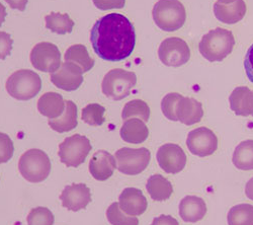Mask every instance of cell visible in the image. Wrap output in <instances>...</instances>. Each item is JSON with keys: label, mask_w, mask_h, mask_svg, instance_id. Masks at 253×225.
Instances as JSON below:
<instances>
[{"label": "cell", "mask_w": 253, "mask_h": 225, "mask_svg": "<svg viewBox=\"0 0 253 225\" xmlns=\"http://www.w3.org/2000/svg\"><path fill=\"white\" fill-rule=\"evenodd\" d=\"M94 52L103 60L121 61L129 57L136 43L133 25L120 13L100 17L90 32Z\"/></svg>", "instance_id": "1"}, {"label": "cell", "mask_w": 253, "mask_h": 225, "mask_svg": "<svg viewBox=\"0 0 253 225\" xmlns=\"http://www.w3.org/2000/svg\"><path fill=\"white\" fill-rule=\"evenodd\" d=\"M234 45L235 40L232 32L217 28L203 37L199 50L210 62H219L231 54Z\"/></svg>", "instance_id": "2"}, {"label": "cell", "mask_w": 253, "mask_h": 225, "mask_svg": "<svg viewBox=\"0 0 253 225\" xmlns=\"http://www.w3.org/2000/svg\"><path fill=\"white\" fill-rule=\"evenodd\" d=\"M156 26L164 32H175L185 23L186 13L178 0H159L152 10Z\"/></svg>", "instance_id": "3"}, {"label": "cell", "mask_w": 253, "mask_h": 225, "mask_svg": "<svg viewBox=\"0 0 253 225\" xmlns=\"http://www.w3.org/2000/svg\"><path fill=\"white\" fill-rule=\"evenodd\" d=\"M18 170L30 182L45 180L51 172V161L46 152L41 149H30L19 158Z\"/></svg>", "instance_id": "4"}, {"label": "cell", "mask_w": 253, "mask_h": 225, "mask_svg": "<svg viewBox=\"0 0 253 225\" xmlns=\"http://www.w3.org/2000/svg\"><path fill=\"white\" fill-rule=\"evenodd\" d=\"M5 87L8 94L13 98L29 100L40 92L42 80L36 72L30 69H22L8 77Z\"/></svg>", "instance_id": "5"}, {"label": "cell", "mask_w": 253, "mask_h": 225, "mask_svg": "<svg viewBox=\"0 0 253 225\" xmlns=\"http://www.w3.org/2000/svg\"><path fill=\"white\" fill-rule=\"evenodd\" d=\"M137 83L136 74L121 68L113 69L104 75L101 90L103 94L114 100H121L131 93Z\"/></svg>", "instance_id": "6"}, {"label": "cell", "mask_w": 253, "mask_h": 225, "mask_svg": "<svg viewBox=\"0 0 253 225\" xmlns=\"http://www.w3.org/2000/svg\"><path fill=\"white\" fill-rule=\"evenodd\" d=\"M91 150L88 138L79 134L64 139L59 145V157L62 163L68 168H77L85 161Z\"/></svg>", "instance_id": "7"}, {"label": "cell", "mask_w": 253, "mask_h": 225, "mask_svg": "<svg viewBox=\"0 0 253 225\" xmlns=\"http://www.w3.org/2000/svg\"><path fill=\"white\" fill-rule=\"evenodd\" d=\"M117 167L120 173L128 176H136L141 174L148 167L151 153L145 148H129L124 147L116 152Z\"/></svg>", "instance_id": "8"}, {"label": "cell", "mask_w": 253, "mask_h": 225, "mask_svg": "<svg viewBox=\"0 0 253 225\" xmlns=\"http://www.w3.org/2000/svg\"><path fill=\"white\" fill-rule=\"evenodd\" d=\"M158 56L166 66L179 67L191 58V50L183 40L179 38H168L164 40L158 49Z\"/></svg>", "instance_id": "9"}, {"label": "cell", "mask_w": 253, "mask_h": 225, "mask_svg": "<svg viewBox=\"0 0 253 225\" xmlns=\"http://www.w3.org/2000/svg\"><path fill=\"white\" fill-rule=\"evenodd\" d=\"M32 65L40 71L53 73L61 66V54L54 44L43 42L37 44L31 52Z\"/></svg>", "instance_id": "10"}, {"label": "cell", "mask_w": 253, "mask_h": 225, "mask_svg": "<svg viewBox=\"0 0 253 225\" xmlns=\"http://www.w3.org/2000/svg\"><path fill=\"white\" fill-rule=\"evenodd\" d=\"M186 146L194 155L201 157L212 155L218 148V138L206 127H200L187 135Z\"/></svg>", "instance_id": "11"}, {"label": "cell", "mask_w": 253, "mask_h": 225, "mask_svg": "<svg viewBox=\"0 0 253 225\" xmlns=\"http://www.w3.org/2000/svg\"><path fill=\"white\" fill-rule=\"evenodd\" d=\"M83 70L73 62L65 61L58 70L51 73V83L60 90L66 91L76 90L83 83Z\"/></svg>", "instance_id": "12"}, {"label": "cell", "mask_w": 253, "mask_h": 225, "mask_svg": "<svg viewBox=\"0 0 253 225\" xmlns=\"http://www.w3.org/2000/svg\"><path fill=\"white\" fill-rule=\"evenodd\" d=\"M159 167L167 174L180 173L186 165V155L183 149L172 143L162 145L157 151Z\"/></svg>", "instance_id": "13"}, {"label": "cell", "mask_w": 253, "mask_h": 225, "mask_svg": "<svg viewBox=\"0 0 253 225\" xmlns=\"http://www.w3.org/2000/svg\"><path fill=\"white\" fill-rule=\"evenodd\" d=\"M60 200L63 207L76 212L85 208L91 201L90 190L84 183H73L63 190Z\"/></svg>", "instance_id": "14"}, {"label": "cell", "mask_w": 253, "mask_h": 225, "mask_svg": "<svg viewBox=\"0 0 253 225\" xmlns=\"http://www.w3.org/2000/svg\"><path fill=\"white\" fill-rule=\"evenodd\" d=\"M116 157L105 150L96 151L89 161V173L96 180H107L117 169Z\"/></svg>", "instance_id": "15"}, {"label": "cell", "mask_w": 253, "mask_h": 225, "mask_svg": "<svg viewBox=\"0 0 253 225\" xmlns=\"http://www.w3.org/2000/svg\"><path fill=\"white\" fill-rule=\"evenodd\" d=\"M119 205L126 215L139 216L146 211L148 202L139 189L126 188L119 197Z\"/></svg>", "instance_id": "16"}, {"label": "cell", "mask_w": 253, "mask_h": 225, "mask_svg": "<svg viewBox=\"0 0 253 225\" xmlns=\"http://www.w3.org/2000/svg\"><path fill=\"white\" fill-rule=\"evenodd\" d=\"M175 113L177 120L187 126H191L196 124V123L201 122L204 116L203 106L200 101L193 97L184 96L179 99Z\"/></svg>", "instance_id": "17"}, {"label": "cell", "mask_w": 253, "mask_h": 225, "mask_svg": "<svg viewBox=\"0 0 253 225\" xmlns=\"http://www.w3.org/2000/svg\"><path fill=\"white\" fill-rule=\"evenodd\" d=\"M207 213L205 201L197 196H186L179 203V215L185 222H198Z\"/></svg>", "instance_id": "18"}, {"label": "cell", "mask_w": 253, "mask_h": 225, "mask_svg": "<svg viewBox=\"0 0 253 225\" xmlns=\"http://www.w3.org/2000/svg\"><path fill=\"white\" fill-rule=\"evenodd\" d=\"M214 13L217 19L227 25H234L243 19L246 13V4L243 0H236L230 4H214Z\"/></svg>", "instance_id": "19"}, {"label": "cell", "mask_w": 253, "mask_h": 225, "mask_svg": "<svg viewBox=\"0 0 253 225\" xmlns=\"http://www.w3.org/2000/svg\"><path fill=\"white\" fill-rule=\"evenodd\" d=\"M120 134L125 142L140 144L148 138L149 130L144 121L138 118H131L125 120Z\"/></svg>", "instance_id": "20"}, {"label": "cell", "mask_w": 253, "mask_h": 225, "mask_svg": "<svg viewBox=\"0 0 253 225\" xmlns=\"http://www.w3.org/2000/svg\"><path fill=\"white\" fill-rule=\"evenodd\" d=\"M230 108L238 116L253 114V91L246 87L236 88L229 96Z\"/></svg>", "instance_id": "21"}, {"label": "cell", "mask_w": 253, "mask_h": 225, "mask_svg": "<svg viewBox=\"0 0 253 225\" xmlns=\"http://www.w3.org/2000/svg\"><path fill=\"white\" fill-rule=\"evenodd\" d=\"M38 110L49 119H57L65 110V100L57 92H46L38 100Z\"/></svg>", "instance_id": "22"}, {"label": "cell", "mask_w": 253, "mask_h": 225, "mask_svg": "<svg viewBox=\"0 0 253 225\" xmlns=\"http://www.w3.org/2000/svg\"><path fill=\"white\" fill-rule=\"evenodd\" d=\"M48 124L56 132H69L77 126V107L72 100H65V110L57 119H49Z\"/></svg>", "instance_id": "23"}, {"label": "cell", "mask_w": 253, "mask_h": 225, "mask_svg": "<svg viewBox=\"0 0 253 225\" xmlns=\"http://www.w3.org/2000/svg\"><path fill=\"white\" fill-rule=\"evenodd\" d=\"M146 189L154 201H164L169 199L173 188L171 182L161 175L151 176L146 183Z\"/></svg>", "instance_id": "24"}, {"label": "cell", "mask_w": 253, "mask_h": 225, "mask_svg": "<svg viewBox=\"0 0 253 225\" xmlns=\"http://www.w3.org/2000/svg\"><path fill=\"white\" fill-rule=\"evenodd\" d=\"M233 165L241 171L253 170V140L241 142L234 150Z\"/></svg>", "instance_id": "25"}, {"label": "cell", "mask_w": 253, "mask_h": 225, "mask_svg": "<svg viewBox=\"0 0 253 225\" xmlns=\"http://www.w3.org/2000/svg\"><path fill=\"white\" fill-rule=\"evenodd\" d=\"M64 59L79 65L83 72L89 71L94 65V60L88 55L86 48L80 44L69 47L65 52Z\"/></svg>", "instance_id": "26"}, {"label": "cell", "mask_w": 253, "mask_h": 225, "mask_svg": "<svg viewBox=\"0 0 253 225\" xmlns=\"http://www.w3.org/2000/svg\"><path fill=\"white\" fill-rule=\"evenodd\" d=\"M46 28L53 33L64 35L72 32L74 22L67 13L61 14L59 12H51L45 17Z\"/></svg>", "instance_id": "27"}, {"label": "cell", "mask_w": 253, "mask_h": 225, "mask_svg": "<svg viewBox=\"0 0 253 225\" xmlns=\"http://www.w3.org/2000/svg\"><path fill=\"white\" fill-rule=\"evenodd\" d=\"M229 225H253V206L250 204H239L232 207L227 216Z\"/></svg>", "instance_id": "28"}, {"label": "cell", "mask_w": 253, "mask_h": 225, "mask_svg": "<svg viewBox=\"0 0 253 225\" xmlns=\"http://www.w3.org/2000/svg\"><path fill=\"white\" fill-rule=\"evenodd\" d=\"M122 118L123 120L138 118L146 123L150 118V109L145 101L141 99H133L125 105L122 112Z\"/></svg>", "instance_id": "29"}, {"label": "cell", "mask_w": 253, "mask_h": 225, "mask_svg": "<svg viewBox=\"0 0 253 225\" xmlns=\"http://www.w3.org/2000/svg\"><path fill=\"white\" fill-rule=\"evenodd\" d=\"M107 218L112 225H138L139 220L136 216L126 215L120 208L119 203H113L107 210Z\"/></svg>", "instance_id": "30"}, {"label": "cell", "mask_w": 253, "mask_h": 225, "mask_svg": "<svg viewBox=\"0 0 253 225\" xmlns=\"http://www.w3.org/2000/svg\"><path fill=\"white\" fill-rule=\"evenodd\" d=\"M105 109L98 104H89L82 110L81 118L90 126H100L103 124V114Z\"/></svg>", "instance_id": "31"}, {"label": "cell", "mask_w": 253, "mask_h": 225, "mask_svg": "<svg viewBox=\"0 0 253 225\" xmlns=\"http://www.w3.org/2000/svg\"><path fill=\"white\" fill-rule=\"evenodd\" d=\"M27 221L28 225H53L54 215L46 207H37L31 210Z\"/></svg>", "instance_id": "32"}, {"label": "cell", "mask_w": 253, "mask_h": 225, "mask_svg": "<svg viewBox=\"0 0 253 225\" xmlns=\"http://www.w3.org/2000/svg\"><path fill=\"white\" fill-rule=\"evenodd\" d=\"M182 97L181 94L176 92H171L166 94L161 101V110L163 115L170 121H178L176 117V106L178 104L179 99Z\"/></svg>", "instance_id": "33"}, {"label": "cell", "mask_w": 253, "mask_h": 225, "mask_svg": "<svg viewBox=\"0 0 253 225\" xmlns=\"http://www.w3.org/2000/svg\"><path fill=\"white\" fill-rule=\"evenodd\" d=\"M14 147L10 137L0 132V163L7 162L13 155Z\"/></svg>", "instance_id": "34"}, {"label": "cell", "mask_w": 253, "mask_h": 225, "mask_svg": "<svg viewBox=\"0 0 253 225\" xmlns=\"http://www.w3.org/2000/svg\"><path fill=\"white\" fill-rule=\"evenodd\" d=\"M12 39L9 34L0 32V60H4L12 49Z\"/></svg>", "instance_id": "35"}, {"label": "cell", "mask_w": 253, "mask_h": 225, "mask_svg": "<svg viewBox=\"0 0 253 225\" xmlns=\"http://www.w3.org/2000/svg\"><path fill=\"white\" fill-rule=\"evenodd\" d=\"M92 1L98 9L108 10L124 7L126 0H92Z\"/></svg>", "instance_id": "36"}, {"label": "cell", "mask_w": 253, "mask_h": 225, "mask_svg": "<svg viewBox=\"0 0 253 225\" xmlns=\"http://www.w3.org/2000/svg\"><path fill=\"white\" fill-rule=\"evenodd\" d=\"M244 68L248 79L253 83V44L247 50L244 59Z\"/></svg>", "instance_id": "37"}, {"label": "cell", "mask_w": 253, "mask_h": 225, "mask_svg": "<svg viewBox=\"0 0 253 225\" xmlns=\"http://www.w3.org/2000/svg\"><path fill=\"white\" fill-rule=\"evenodd\" d=\"M151 225H179L178 221L170 215H161L154 218Z\"/></svg>", "instance_id": "38"}, {"label": "cell", "mask_w": 253, "mask_h": 225, "mask_svg": "<svg viewBox=\"0 0 253 225\" xmlns=\"http://www.w3.org/2000/svg\"><path fill=\"white\" fill-rule=\"evenodd\" d=\"M5 1L10 5L11 8L18 9L20 11L25 10L28 3V0H5Z\"/></svg>", "instance_id": "39"}, {"label": "cell", "mask_w": 253, "mask_h": 225, "mask_svg": "<svg viewBox=\"0 0 253 225\" xmlns=\"http://www.w3.org/2000/svg\"><path fill=\"white\" fill-rule=\"evenodd\" d=\"M245 194L246 196L253 201V178L250 179L247 183H246V187H245Z\"/></svg>", "instance_id": "40"}, {"label": "cell", "mask_w": 253, "mask_h": 225, "mask_svg": "<svg viewBox=\"0 0 253 225\" xmlns=\"http://www.w3.org/2000/svg\"><path fill=\"white\" fill-rule=\"evenodd\" d=\"M5 16H6V10H5V7L0 3V26L2 25V23L4 22L5 19Z\"/></svg>", "instance_id": "41"}, {"label": "cell", "mask_w": 253, "mask_h": 225, "mask_svg": "<svg viewBox=\"0 0 253 225\" xmlns=\"http://www.w3.org/2000/svg\"><path fill=\"white\" fill-rule=\"evenodd\" d=\"M236 0H218V2L221 4H230V3H233Z\"/></svg>", "instance_id": "42"}, {"label": "cell", "mask_w": 253, "mask_h": 225, "mask_svg": "<svg viewBox=\"0 0 253 225\" xmlns=\"http://www.w3.org/2000/svg\"><path fill=\"white\" fill-rule=\"evenodd\" d=\"M252 116H253V114H252Z\"/></svg>", "instance_id": "43"}]
</instances>
